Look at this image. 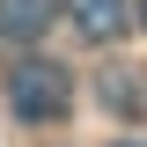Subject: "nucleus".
Listing matches in <instances>:
<instances>
[{
    "instance_id": "1",
    "label": "nucleus",
    "mask_w": 147,
    "mask_h": 147,
    "mask_svg": "<svg viewBox=\"0 0 147 147\" xmlns=\"http://www.w3.org/2000/svg\"><path fill=\"white\" fill-rule=\"evenodd\" d=\"M7 110H15L22 125H59L74 110L66 66H52V59H15V66H7Z\"/></svg>"
},
{
    "instance_id": "2",
    "label": "nucleus",
    "mask_w": 147,
    "mask_h": 147,
    "mask_svg": "<svg viewBox=\"0 0 147 147\" xmlns=\"http://www.w3.org/2000/svg\"><path fill=\"white\" fill-rule=\"evenodd\" d=\"M59 0H0V37L7 44H37V37L52 30Z\"/></svg>"
},
{
    "instance_id": "3",
    "label": "nucleus",
    "mask_w": 147,
    "mask_h": 147,
    "mask_svg": "<svg viewBox=\"0 0 147 147\" xmlns=\"http://www.w3.org/2000/svg\"><path fill=\"white\" fill-rule=\"evenodd\" d=\"M74 30L88 37V44H110V37L125 30V0H74Z\"/></svg>"
},
{
    "instance_id": "4",
    "label": "nucleus",
    "mask_w": 147,
    "mask_h": 147,
    "mask_svg": "<svg viewBox=\"0 0 147 147\" xmlns=\"http://www.w3.org/2000/svg\"><path fill=\"white\" fill-rule=\"evenodd\" d=\"M96 96H103L110 110H147V88H140V74H103V88H96Z\"/></svg>"
},
{
    "instance_id": "5",
    "label": "nucleus",
    "mask_w": 147,
    "mask_h": 147,
    "mask_svg": "<svg viewBox=\"0 0 147 147\" xmlns=\"http://www.w3.org/2000/svg\"><path fill=\"white\" fill-rule=\"evenodd\" d=\"M140 22H147V0H140Z\"/></svg>"
},
{
    "instance_id": "6",
    "label": "nucleus",
    "mask_w": 147,
    "mask_h": 147,
    "mask_svg": "<svg viewBox=\"0 0 147 147\" xmlns=\"http://www.w3.org/2000/svg\"><path fill=\"white\" fill-rule=\"evenodd\" d=\"M118 147H132V140H118Z\"/></svg>"
}]
</instances>
